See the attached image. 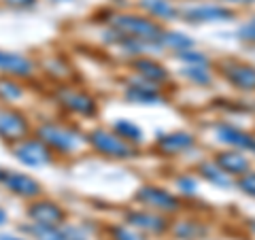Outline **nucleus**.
I'll return each instance as SVG.
<instances>
[{
  "label": "nucleus",
  "instance_id": "nucleus-34",
  "mask_svg": "<svg viewBox=\"0 0 255 240\" xmlns=\"http://www.w3.org/2000/svg\"><path fill=\"white\" fill-rule=\"evenodd\" d=\"M4 174H6V172H2V170H0V181H4Z\"/></svg>",
  "mask_w": 255,
  "mask_h": 240
},
{
  "label": "nucleus",
  "instance_id": "nucleus-4",
  "mask_svg": "<svg viewBox=\"0 0 255 240\" xmlns=\"http://www.w3.org/2000/svg\"><path fill=\"white\" fill-rule=\"evenodd\" d=\"M15 155L21 164L26 166H43V164H49L51 153L47 145L43 140H28V142H21V145L15 149Z\"/></svg>",
  "mask_w": 255,
  "mask_h": 240
},
{
  "label": "nucleus",
  "instance_id": "nucleus-32",
  "mask_svg": "<svg viewBox=\"0 0 255 240\" xmlns=\"http://www.w3.org/2000/svg\"><path fill=\"white\" fill-rule=\"evenodd\" d=\"M6 221V213L2 211V209H0V223H4Z\"/></svg>",
  "mask_w": 255,
  "mask_h": 240
},
{
  "label": "nucleus",
  "instance_id": "nucleus-3",
  "mask_svg": "<svg viewBox=\"0 0 255 240\" xmlns=\"http://www.w3.org/2000/svg\"><path fill=\"white\" fill-rule=\"evenodd\" d=\"M38 136L45 145H49L58 151H73L79 147V134L66 127L53 125V123H45L38 127Z\"/></svg>",
  "mask_w": 255,
  "mask_h": 240
},
{
  "label": "nucleus",
  "instance_id": "nucleus-13",
  "mask_svg": "<svg viewBox=\"0 0 255 240\" xmlns=\"http://www.w3.org/2000/svg\"><path fill=\"white\" fill-rule=\"evenodd\" d=\"M219 138L223 142H230V145L243 147V149H253L255 151V138L249 134H245L241 130H234V127H219Z\"/></svg>",
  "mask_w": 255,
  "mask_h": 240
},
{
  "label": "nucleus",
  "instance_id": "nucleus-18",
  "mask_svg": "<svg viewBox=\"0 0 255 240\" xmlns=\"http://www.w3.org/2000/svg\"><path fill=\"white\" fill-rule=\"evenodd\" d=\"M128 98L134 100V102H157L159 100V96L153 92V87H142V85H134L128 90Z\"/></svg>",
  "mask_w": 255,
  "mask_h": 240
},
{
  "label": "nucleus",
  "instance_id": "nucleus-14",
  "mask_svg": "<svg viewBox=\"0 0 255 240\" xmlns=\"http://www.w3.org/2000/svg\"><path fill=\"white\" fill-rule=\"evenodd\" d=\"M217 164L226 172H247L249 170V159L243 157L241 153H219Z\"/></svg>",
  "mask_w": 255,
  "mask_h": 240
},
{
  "label": "nucleus",
  "instance_id": "nucleus-33",
  "mask_svg": "<svg viewBox=\"0 0 255 240\" xmlns=\"http://www.w3.org/2000/svg\"><path fill=\"white\" fill-rule=\"evenodd\" d=\"M0 240H21V238H15V236H0Z\"/></svg>",
  "mask_w": 255,
  "mask_h": 240
},
{
  "label": "nucleus",
  "instance_id": "nucleus-26",
  "mask_svg": "<svg viewBox=\"0 0 255 240\" xmlns=\"http://www.w3.org/2000/svg\"><path fill=\"white\" fill-rule=\"evenodd\" d=\"M241 189L247 191V194L255 196V174H247V177L241 179Z\"/></svg>",
  "mask_w": 255,
  "mask_h": 240
},
{
  "label": "nucleus",
  "instance_id": "nucleus-11",
  "mask_svg": "<svg viewBox=\"0 0 255 240\" xmlns=\"http://www.w3.org/2000/svg\"><path fill=\"white\" fill-rule=\"evenodd\" d=\"M185 17L191 21H221V19H230L232 13L221 6H196V9L185 11Z\"/></svg>",
  "mask_w": 255,
  "mask_h": 240
},
{
  "label": "nucleus",
  "instance_id": "nucleus-31",
  "mask_svg": "<svg viewBox=\"0 0 255 240\" xmlns=\"http://www.w3.org/2000/svg\"><path fill=\"white\" fill-rule=\"evenodd\" d=\"M4 2L11 4V6H32L36 0H4Z\"/></svg>",
  "mask_w": 255,
  "mask_h": 240
},
{
  "label": "nucleus",
  "instance_id": "nucleus-19",
  "mask_svg": "<svg viewBox=\"0 0 255 240\" xmlns=\"http://www.w3.org/2000/svg\"><path fill=\"white\" fill-rule=\"evenodd\" d=\"M142 6L153 15H157V17H172L174 15V9L166 0H142Z\"/></svg>",
  "mask_w": 255,
  "mask_h": 240
},
{
  "label": "nucleus",
  "instance_id": "nucleus-15",
  "mask_svg": "<svg viewBox=\"0 0 255 240\" xmlns=\"http://www.w3.org/2000/svg\"><path fill=\"white\" fill-rule=\"evenodd\" d=\"M228 79L234 85L243 87V90H251L255 87V70L249 66H234L228 70Z\"/></svg>",
  "mask_w": 255,
  "mask_h": 240
},
{
  "label": "nucleus",
  "instance_id": "nucleus-2",
  "mask_svg": "<svg viewBox=\"0 0 255 240\" xmlns=\"http://www.w3.org/2000/svg\"><path fill=\"white\" fill-rule=\"evenodd\" d=\"M90 142L105 155L111 157H132L134 147L128 145L119 134H111L109 130H94L90 134Z\"/></svg>",
  "mask_w": 255,
  "mask_h": 240
},
{
  "label": "nucleus",
  "instance_id": "nucleus-30",
  "mask_svg": "<svg viewBox=\"0 0 255 240\" xmlns=\"http://www.w3.org/2000/svg\"><path fill=\"white\" fill-rule=\"evenodd\" d=\"M115 238H117V240H138L136 236L130 234V232L124 230V228H117V230H115Z\"/></svg>",
  "mask_w": 255,
  "mask_h": 240
},
{
  "label": "nucleus",
  "instance_id": "nucleus-6",
  "mask_svg": "<svg viewBox=\"0 0 255 240\" xmlns=\"http://www.w3.org/2000/svg\"><path fill=\"white\" fill-rule=\"evenodd\" d=\"M60 100H62V105L66 109H70L73 113H79V115H94L96 113V100L92 96H87L85 92L62 90Z\"/></svg>",
  "mask_w": 255,
  "mask_h": 240
},
{
  "label": "nucleus",
  "instance_id": "nucleus-7",
  "mask_svg": "<svg viewBox=\"0 0 255 240\" xmlns=\"http://www.w3.org/2000/svg\"><path fill=\"white\" fill-rule=\"evenodd\" d=\"M136 198L140 200V202H145L147 206H153V209H164V211H174L179 206L177 198H172L168 191L159 189V187H140Z\"/></svg>",
  "mask_w": 255,
  "mask_h": 240
},
{
  "label": "nucleus",
  "instance_id": "nucleus-25",
  "mask_svg": "<svg viewBox=\"0 0 255 240\" xmlns=\"http://www.w3.org/2000/svg\"><path fill=\"white\" fill-rule=\"evenodd\" d=\"M185 75L191 79V81H196V83H209V73L202 68V66H191V68H185Z\"/></svg>",
  "mask_w": 255,
  "mask_h": 240
},
{
  "label": "nucleus",
  "instance_id": "nucleus-1",
  "mask_svg": "<svg viewBox=\"0 0 255 240\" xmlns=\"http://www.w3.org/2000/svg\"><path fill=\"white\" fill-rule=\"evenodd\" d=\"M113 26L132 38L138 41H162V30L155 26L153 21H149L145 17H136V15H117L113 19Z\"/></svg>",
  "mask_w": 255,
  "mask_h": 240
},
{
  "label": "nucleus",
  "instance_id": "nucleus-24",
  "mask_svg": "<svg viewBox=\"0 0 255 240\" xmlns=\"http://www.w3.org/2000/svg\"><path fill=\"white\" fill-rule=\"evenodd\" d=\"M159 43L174 47V49H181V47H189L191 45V38H187L185 34H174V32H170V34H162V41Z\"/></svg>",
  "mask_w": 255,
  "mask_h": 240
},
{
  "label": "nucleus",
  "instance_id": "nucleus-12",
  "mask_svg": "<svg viewBox=\"0 0 255 240\" xmlns=\"http://www.w3.org/2000/svg\"><path fill=\"white\" fill-rule=\"evenodd\" d=\"M194 145V138L185 132H174V134H168V136H162L157 140V147L166 151V153H179V151L187 149Z\"/></svg>",
  "mask_w": 255,
  "mask_h": 240
},
{
  "label": "nucleus",
  "instance_id": "nucleus-23",
  "mask_svg": "<svg viewBox=\"0 0 255 240\" xmlns=\"http://www.w3.org/2000/svg\"><path fill=\"white\" fill-rule=\"evenodd\" d=\"M200 172L204 174L206 179H211L213 183H217V185H228V183H230L226 174H223L219 168L213 166V164H202V166H200Z\"/></svg>",
  "mask_w": 255,
  "mask_h": 240
},
{
  "label": "nucleus",
  "instance_id": "nucleus-8",
  "mask_svg": "<svg viewBox=\"0 0 255 240\" xmlns=\"http://www.w3.org/2000/svg\"><path fill=\"white\" fill-rule=\"evenodd\" d=\"M4 185L9 187L13 194L23 196V198H34L41 194V185L26 174H17V172H9L4 174Z\"/></svg>",
  "mask_w": 255,
  "mask_h": 240
},
{
  "label": "nucleus",
  "instance_id": "nucleus-28",
  "mask_svg": "<svg viewBox=\"0 0 255 240\" xmlns=\"http://www.w3.org/2000/svg\"><path fill=\"white\" fill-rule=\"evenodd\" d=\"M179 187H183L185 194H194V191H196V181H191V179H179Z\"/></svg>",
  "mask_w": 255,
  "mask_h": 240
},
{
  "label": "nucleus",
  "instance_id": "nucleus-27",
  "mask_svg": "<svg viewBox=\"0 0 255 240\" xmlns=\"http://www.w3.org/2000/svg\"><path fill=\"white\" fill-rule=\"evenodd\" d=\"M241 36L243 38H249V41H255V19L245 23V26L241 28Z\"/></svg>",
  "mask_w": 255,
  "mask_h": 240
},
{
  "label": "nucleus",
  "instance_id": "nucleus-16",
  "mask_svg": "<svg viewBox=\"0 0 255 240\" xmlns=\"http://www.w3.org/2000/svg\"><path fill=\"white\" fill-rule=\"evenodd\" d=\"M134 68L145 79H149V81H164L166 79V68L153 60H136L134 62Z\"/></svg>",
  "mask_w": 255,
  "mask_h": 240
},
{
  "label": "nucleus",
  "instance_id": "nucleus-29",
  "mask_svg": "<svg viewBox=\"0 0 255 240\" xmlns=\"http://www.w3.org/2000/svg\"><path fill=\"white\" fill-rule=\"evenodd\" d=\"M181 60H185V62H198V64H204V58L200 53H191V51H187V53H181L179 55Z\"/></svg>",
  "mask_w": 255,
  "mask_h": 240
},
{
  "label": "nucleus",
  "instance_id": "nucleus-20",
  "mask_svg": "<svg viewBox=\"0 0 255 240\" xmlns=\"http://www.w3.org/2000/svg\"><path fill=\"white\" fill-rule=\"evenodd\" d=\"M30 232L38 240H66L62 232L55 230V226H43V223H36V226L30 228Z\"/></svg>",
  "mask_w": 255,
  "mask_h": 240
},
{
  "label": "nucleus",
  "instance_id": "nucleus-22",
  "mask_svg": "<svg viewBox=\"0 0 255 240\" xmlns=\"http://www.w3.org/2000/svg\"><path fill=\"white\" fill-rule=\"evenodd\" d=\"M115 130L124 136V138H130V140H140V130L134 123L130 121H124V119H119V121H115Z\"/></svg>",
  "mask_w": 255,
  "mask_h": 240
},
{
  "label": "nucleus",
  "instance_id": "nucleus-10",
  "mask_svg": "<svg viewBox=\"0 0 255 240\" xmlns=\"http://www.w3.org/2000/svg\"><path fill=\"white\" fill-rule=\"evenodd\" d=\"M0 68L6 70V73H11V75L28 77L32 73V62L26 60L23 55H17V53L0 51Z\"/></svg>",
  "mask_w": 255,
  "mask_h": 240
},
{
  "label": "nucleus",
  "instance_id": "nucleus-5",
  "mask_svg": "<svg viewBox=\"0 0 255 240\" xmlns=\"http://www.w3.org/2000/svg\"><path fill=\"white\" fill-rule=\"evenodd\" d=\"M28 123L23 115L11 109H0V136H4L6 140H17L21 136H26Z\"/></svg>",
  "mask_w": 255,
  "mask_h": 240
},
{
  "label": "nucleus",
  "instance_id": "nucleus-17",
  "mask_svg": "<svg viewBox=\"0 0 255 240\" xmlns=\"http://www.w3.org/2000/svg\"><path fill=\"white\" fill-rule=\"evenodd\" d=\"M128 221L136 228H145L149 232H162L166 228V221L153 217V215H145V213H130L128 215Z\"/></svg>",
  "mask_w": 255,
  "mask_h": 240
},
{
  "label": "nucleus",
  "instance_id": "nucleus-9",
  "mask_svg": "<svg viewBox=\"0 0 255 240\" xmlns=\"http://www.w3.org/2000/svg\"><path fill=\"white\" fill-rule=\"evenodd\" d=\"M28 215L36 223H43V226H58L64 219V213L53 202H34L28 209Z\"/></svg>",
  "mask_w": 255,
  "mask_h": 240
},
{
  "label": "nucleus",
  "instance_id": "nucleus-35",
  "mask_svg": "<svg viewBox=\"0 0 255 240\" xmlns=\"http://www.w3.org/2000/svg\"><path fill=\"white\" fill-rule=\"evenodd\" d=\"M247 2H249V0H247Z\"/></svg>",
  "mask_w": 255,
  "mask_h": 240
},
{
  "label": "nucleus",
  "instance_id": "nucleus-21",
  "mask_svg": "<svg viewBox=\"0 0 255 240\" xmlns=\"http://www.w3.org/2000/svg\"><path fill=\"white\" fill-rule=\"evenodd\" d=\"M21 94H23V90L19 87V83L11 81V79H0V98L11 102V100L21 98Z\"/></svg>",
  "mask_w": 255,
  "mask_h": 240
}]
</instances>
